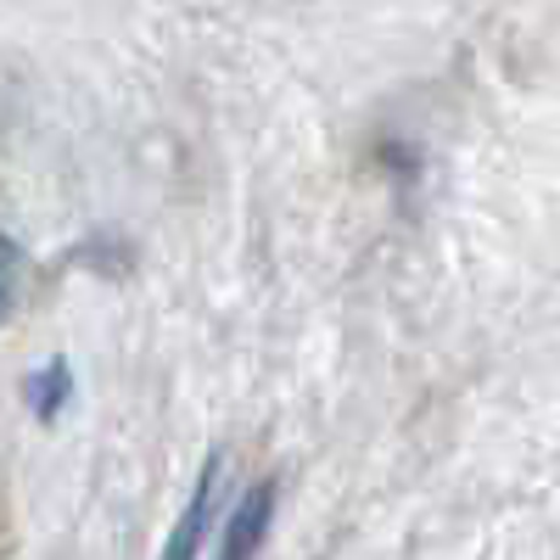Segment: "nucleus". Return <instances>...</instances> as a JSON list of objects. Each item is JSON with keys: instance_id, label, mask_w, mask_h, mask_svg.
Masks as SVG:
<instances>
[{"instance_id": "nucleus-3", "label": "nucleus", "mask_w": 560, "mask_h": 560, "mask_svg": "<svg viewBox=\"0 0 560 560\" xmlns=\"http://www.w3.org/2000/svg\"><path fill=\"white\" fill-rule=\"evenodd\" d=\"M18 280H23V253L12 236H0V325L18 308Z\"/></svg>"}, {"instance_id": "nucleus-1", "label": "nucleus", "mask_w": 560, "mask_h": 560, "mask_svg": "<svg viewBox=\"0 0 560 560\" xmlns=\"http://www.w3.org/2000/svg\"><path fill=\"white\" fill-rule=\"evenodd\" d=\"M269 516H275V482H253L236 504V516L224 527V549L219 560H253L264 549V533H269Z\"/></svg>"}, {"instance_id": "nucleus-2", "label": "nucleus", "mask_w": 560, "mask_h": 560, "mask_svg": "<svg viewBox=\"0 0 560 560\" xmlns=\"http://www.w3.org/2000/svg\"><path fill=\"white\" fill-rule=\"evenodd\" d=\"M213 482H219V465H208V471L197 477V488H191V504H185V516L174 522L163 560H197V549H202V533H208V510H213Z\"/></svg>"}]
</instances>
